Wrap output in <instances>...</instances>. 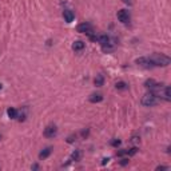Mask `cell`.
<instances>
[{
	"instance_id": "ac0fdd59",
	"label": "cell",
	"mask_w": 171,
	"mask_h": 171,
	"mask_svg": "<svg viewBox=\"0 0 171 171\" xmlns=\"http://www.w3.org/2000/svg\"><path fill=\"white\" fill-rule=\"evenodd\" d=\"M1 87H3V86H1V83H0V90H1Z\"/></svg>"
},
{
	"instance_id": "8992f818",
	"label": "cell",
	"mask_w": 171,
	"mask_h": 171,
	"mask_svg": "<svg viewBox=\"0 0 171 171\" xmlns=\"http://www.w3.org/2000/svg\"><path fill=\"white\" fill-rule=\"evenodd\" d=\"M63 16H64V20H66L67 23H71V21L74 20V18H75V15H74V12L71 11V9H64Z\"/></svg>"
},
{
	"instance_id": "7c38bea8",
	"label": "cell",
	"mask_w": 171,
	"mask_h": 171,
	"mask_svg": "<svg viewBox=\"0 0 171 171\" xmlns=\"http://www.w3.org/2000/svg\"><path fill=\"white\" fill-rule=\"evenodd\" d=\"M155 84H157V82L152 80V79H150V80H147V82L145 83V86H146V88H150V90H152Z\"/></svg>"
},
{
	"instance_id": "2e32d148",
	"label": "cell",
	"mask_w": 171,
	"mask_h": 171,
	"mask_svg": "<svg viewBox=\"0 0 171 171\" xmlns=\"http://www.w3.org/2000/svg\"><path fill=\"white\" fill-rule=\"evenodd\" d=\"M112 145H114V146H119V145H120V140H114Z\"/></svg>"
},
{
	"instance_id": "6da1fadb",
	"label": "cell",
	"mask_w": 171,
	"mask_h": 171,
	"mask_svg": "<svg viewBox=\"0 0 171 171\" xmlns=\"http://www.w3.org/2000/svg\"><path fill=\"white\" fill-rule=\"evenodd\" d=\"M148 59L150 66H158V67H166L171 63V59L168 56L163 55V54H154Z\"/></svg>"
},
{
	"instance_id": "277c9868",
	"label": "cell",
	"mask_w": 171,
	"mask_h": 171,
	"mask_svg": "<svg viewBox=\"0 0 171 171\" xmlns=\"http://www.w3.org/2000/svg\"><path fill=\"white\" fill-rule=\"evenodd\" d=\"M56 132H58V128L54 124H49L44 128V136H47V138H54L56 135Z\"/></svg>"
},
{
	"instance_id": "e0dca14e",
	"label": "cell",
	"mask_w": 171,
	"mask_h": 171,
	"mask_svg": "<svg viewBox=\"0 0 171 171\" xmlns=\"http://www.w3.org/2000/svg\"><path fill=\"white\" fill-rule=\"evenodd\" d=\"M123 3H126V4H131V3H132V0H123Z\"/></svg>"
},
{
	"instance_id": "52a82bcc",
	"label": "cell",
	"mask_w": 171,
	"mask_h": 171,
	"mask_svg": "<svg viewBox=\"0 0 171 171\" xmlns=\"http://www.w3.org/2000/svg\"><path fill=\"white\" fill-rule=\"evenodd\" d=\"M51 152H52V147L44 148V150L40 151V154H39V159H46V158H48L49 155H51Z\"/></svg>"
},
{
	"instance_id": "30bf717a",
	"label": "cell",
	"mask_w": 171,
	"mask_h": 171,
	"mask_svg": "<svg viewBox=\"0 0 171 171\" xmlns=\"http://www.w3.org/2000/svg\"><path fill=\"white\" fill-rule=\"evenodd\" d=\"M103 82H104V78H103V75H96L95 80H94V83H95L96 87H102L103 86Z\"/></svg>"
},
{
	"instance_id": "5b68a950",
	"label": "cell",
	"mask_w": 171,
	"mask_h": 171,
	"mask_svg": "<svg viewBox=\"0 0 171 171\" xmlns=\"http://www.w3.org/2000/svg\"><path fill=\"white\" fill-rule=\"evenodd\" d=\"M118 19H119V21H122L123 24H127L128 21H130V14H128V11L120 9V11L118 12Z\"/></svg>"
},
{
	"instance_id": "5bb4252c",
	"label": "cell",
	"mask_w": 171,
	"mask_h": 171,
	"mask_svg": "<svg viewBox=\"0 0 171 171\" xmlns=\"http://www.w3.org/2000/svg\"><path fill=\"white\" fill-rule=\"evenodd\" d=\"M115 87H116V90H126V88H127V84H126L124 82H118Z\"/></svg>"
},
{
	"instance_id": "4fadbf2b",
	"label": "cell",
	"mask_w": 171,
	"mask_h": 171,
	"mask_svg": "<svg viewBox=\"0 0 171 171\" xmlns=\"http://www.w3.org/2000/svg\"><path fill=\"white\" fill-rule=\"evenodd\" d=\"M80 155H82L80 151L75 150V151H74V154L71 155V160H79V159H80Z\"/></svg>"
},
{
	"instance_id": "7a4b0ae2",
	"label": "cell",
	"mask_w": 171,
	"mask_h": 171,
	"mask_svg": "<svg viewBox=\"0 0 171 171\" xmlns=\"http://www.w3.org/2000/svg\"><path fill=\"white\" fill-rule=\"evenodd\" d=\"M142 104L145 106V107H152V106H155L157 104V96L154 95L152 92L146 94L142 98Z\"/></svg>"
},
{
	"instance_id": "3957f363",
	"label": "cell",
	"mask_w": 171,
	"mask_h": 171,
	"mask_svg": "<svg viewBox=\"0 0 171 171\" xmlns=\"http://www.w3.org/2000/svg\"><path fill=\"white\" fill-rule=\"evenodd\" d=\"M76 31L80 32V34H87V35H91V32H92V26L90 23H82L78 26Z\"/></svg>"
},
{
	"instance_id": "ba28073f",
	"label": "cell",
	"mask_w": 171,
	"mask_h": 171,
	"mask_svg": "<svg viewBox=\"0 0 171 171\" xmlns=\"http://www.w3.org/2000/svg\"><path fill=\"white\" fill-rule=\"evenodd\" d=\"M103 100V95L102 94H92L90 96V102L91 103H98V102H102Z\"/></svg>"
},
{
	"instance_id": "9c48e42d",
	"label": "cell",
	"mask_w": 171,
	"mask_h": 171,
	"mask_svg": "<svg viewBox=\"0 0 171 171\" xmlns=\"http://www.w3.org/2000/svg\"><path fill=\"white\" fill-rule=\"evenodd\" d=\"M84 48V43L82 40H76L75 43L72 44V49L74 51H82Z\"/></svg>"
},
{
	"instance_id": "9a60e30c",
	"label": "cell",
	"mask_w": 171,
	"mask_h": 171,
	"mask_svg": "<svg viewBox=\"0 0 171 171\" xmlns=\"http://www.w3.org/2000/svg\"><path fill=\"white\" fill-rule=\"evenodd\" d=\"M157 170H168V167H165V166H159V167H157Z\"/></svg>"
},
{
	"instance_id": "8fae6325",
	"label": "cell",
	"mask_w": 171,
	"mask_h": 171,
	"mask_svg": "<svg viewBox=\"0 0 171 171\" xmlns=\"http://www.w3.org/2000/svg\"><path fill=\"white\" fill-rule=\"evenodd\" d=\"M7 114H8V116H9V118H11V119H15V118H16V116H18V111H16V110H15V108H8V111H7Z\"/></svg>"
}]
</instances>
